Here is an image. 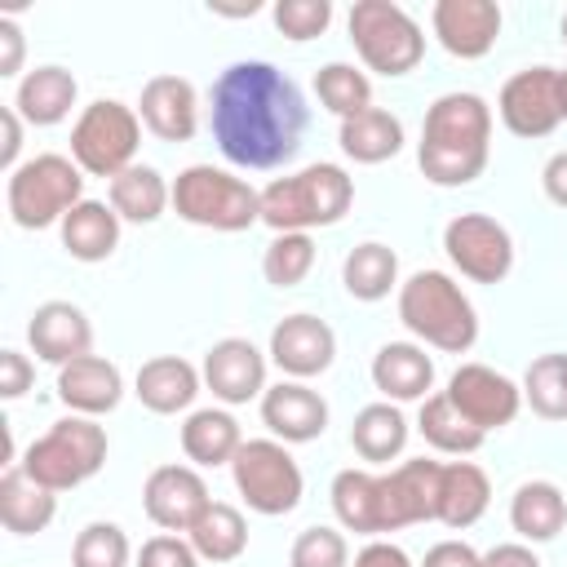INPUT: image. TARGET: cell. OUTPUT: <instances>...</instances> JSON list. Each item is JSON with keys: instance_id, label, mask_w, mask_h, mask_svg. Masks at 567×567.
Returning <instances> with one entry per match:
<instances>
[{"instance_id": "obj_1", "label": "cell", "mask_w": 567, "mask_h": 567, "mask_svg": "<svg viewBox=\"0 0 567 567\" xmlns=\"http://www.w3.org/2000/svg\"><path fill=\"white\" fill-rule=\"evenodd\" d=\"M208 128L217 151L235 168H279L301 151L306 137V97L301 89L261 58L230 62L208 93Z\"/></svg>"}, {"instance_id": "obj_2", "label": "cell", "mask_w": 567, "mask_h": 567, "mask_svg": "<svg viewBox=\"0 0 567 567\" xmlns=\"http://www.w3.org/2000/svg\"><path fill=\"white\" fill-rule=\"evenodd\" d=\"M492 155V106L478 93H443L430 102L416 164L434 186H470Z\"/></svg>"}, {"instance_id": "obj_3", "label": "cell", "mask_w": 567, "mask_h": 567, "mask_svg": "<svg viewBox=\"0 0 567 567\" xmlns=\"http://www.w3.org/2000/svg\"><path fill=\"white\" fill-rule=\"evenodd\" d=\"M354 204V177L341 164H306L301 173L275 177L261 190V221L275 235H310L319 226H337Z\"/></svg>"}, {"instance_id": "obj_4", "label": "cell", "mask_w": 567, "mask_h": 567, "mask_svg": "<svg viewBox=\"0 0 567 567\" xmlns=\"http://www.w3.org/2000/svg\"><path fill=\"white\" fill-rule=\"evenodd\" d=\"M399 319L416 341L443 354H465L478 341L474 301L443 270H416L399 284Z\"/></svg>"}, {"instance_id": "obj_5", "label": "cell", "mask_w": 567, "mask_h": 567, "mask_svg": "<svg viewBox=\"0 0 567 567\" xmlns=\"http://www.w3.org/2000/svg\"><path fill=\"white\" fill-rule=\"evenodd\" d=\"M22 474L35 478L49 492H66L89 483L106 465V430L93 416H62L53 421L27 452H22Z\"/></svg>"}, {"instance_id": "obj_6", "label": "cell", "mask_w": 567, "mask_h": 567, "mask_svg": "<svg viewBox=\"0 0 567 567\" xmlns=\"http://www.w3.org/2000/svg\"><path fill=\"white\" fill-rule=\"evenodd\" d=\"M84 199V168L71 155H35L22 159L9 182H4V204L13 226L22 230H44V226H62V217Z\"/></svg>"}, {"instance_id": "obj_7", "label": "cell", "mask_w": 567, "mask_h": 567, "mask_svg": "<svg viewBox=\"0 0 567 567\" xmlns=\"http://www.w3.org/2000/svg\"><path fill=\"white\" fill-rule=\"evenodd\" d=\"M173 213L190 226L204 230H248L261 221V190H252L244 177L213 168V164H190L173 182Z\"/></svg>"}, {"instance_id": "obj_8", "label": "cell", "mask_w": 567, "mask_h": 567, "mask_svg": "<svg viewBox=\"0 0 567 567\" xmlns=\"http://www.w3.org/2000/svg\"><path fill=\"white\" fill-rule=\"evenodd\" d=\"M346 27H350V40H354L363 66L377 75H390V80L408 75L425 58L421 22L394 0H354Z\"/></svg>"}, {"instance_id": "obj_9", "label": "cell", "mask_w": 567, "mask_h": 567, "mask_svg": "<svg viewBox=\"0 0 567 567\" xmlns=\"http://www.w3.org/2000/svg\"><path fill=\"white\" fill-rule=\"evenodd\" d=\"M137 146H142V115L115 97L89 102L71 124V159L89 177H106V182L120 177L124 168L137 164Z\"/></svg>"}, {"instance_id": "obj_10", "label": "cell", "mask_w": 567, "mask_h": 567, "mask_svg": "<svg viewBox=\"0 0 567 567\" xmlns=\"http://www.w3.org/2000/svg\"><path fill=\"white\" fill-rule=\"evenodd\" d=\"M230 478H235V492L248 501V509L266 518L292 514L306 492L301 465L279 439H244V447L230 461Z\"/></svg>"}, {"instance_id": "obj_11", "label": "cell", "mask_w": 567, "mask_h": 567, "mask_svg": "<svg viewBox=\"0 0 567 567\" xmlns=\"http://www.w3.org/2000/svg\"><path fill=\"white\" fill-rule=\"evenodd\" d=\"M447 261L474 284H501L514 270V239L487 213H461L443 226Z\"/></svg>"}, {"instance_id": "obj_12", "label": "cell", "mask_w": 567, "mask_h": 567, "mask_svg": "<svg viewBox=\"0 0 567 567\" xmlns=\"http://www.w3.org/2000/svg\"><path fill=\"white\" fill-rule=\"evenodd\" d=\"M501 124L514 137H549L563 124V97H558V71L554 66H527L501 84L496 97Z\"/></svg>"}, {"instance_id": "obj_13", "label": "cell", "mask_w": 567, "mask_h": 567, "mask_svg": "<svg viewBox=\"0 0 567 567\" xmlns=\"http://www.w3.org/2000/svg\"><path fill=\"white\" fill-rule=\"evenodd\" d=\"M461 416H470L483 434L487 430H501L518 416L523 408V385H514L505 372L487 368V363H461L452 377H447V390H443Z\"/></svg>"}, {"instance_id": "obj_14", "label": "cell", "mask_w": 567, "mask_h": 567, "mask_svg": "<svg viewBox=\"0 0 567 567\" xmlns=\"http://www.w3.org/2000/svg\"><path fill=\"white\" fill-rule=\"evenodd\" d=\"M142 505L159 532H190L199 523V514L213 505V496H208V483L199 478V470L159 465L142 483Z\"/></svg>"}, {"instance_id": "obj_15", "label": "cell", "mask_w": 567, "mask_h": 567, "mask_svg": "<svg viewBox=\"0 0 567 567\" xmlns=\"http://www.w3.org/2000/svg\"><path fill=\"white\" fill-rule=\"evenodd\" d=\"M337 359V332L319 315H288L270 332V363L288 381H310Z\"/></svg>"}, {"instance_id": "obj_16", "label": "cell", "mask_w": 567, "mask_h": 567, "mask_svg": "<svg viewBox=\"0 0 567 567\" xmlns=\"http://www.w3.org/2000/svg\"><path fill=\"white\" fill-rule=\"evenodd\" d=\"M199 372H204V385L213 390V399H221L230 408L266 394V354L248 337H221V341H213Z\"/></svg>"}, {"instance_id": "obj_17", "label": "cell", "mask_w": 567, "mask_h": 567, "mask_svg": "<svg viewBox=\"0 0 567 567\" xmlns=\"http://www.w3.org/2000/svg\"><path fill=\"white\" fill-rule=\"evenodd\" d=\"M430 27L452 58H487L501 35V4L496 0H439L430 9Z\"/></svg>"}, {"instance_id": "obj_18", "label": "cell", "mask_w": 567, "mask_h": 567, "mask_svg": "<svg viewBox=\"0 0 567 567\" xmlns=\"http://www.w3.org/2000/svg\"><path fill=\"white\" fill-rule=\"evenodd\" d=\"M332 514L346 532L359 536H385L394 532V514H390V492H385V474L372 470H341L332 478Z\"/></svg>"}, {"instance_id": "obj_19", "label": "cell", "mask_w": 567, "mask_h": 567, "mask_svg": "<svg viewBox=\"0 0 567 567\" xmlns=\"http://www.w3.org/2000/svg\"><path fill=\"white\" fill-rule=\"evenodd\" d=\"M27 341H31L35 359L66 368V363L93 354V323L75 301H44V306H35V315L27 323Z\"/></svg>"}, {"instance_id": "obj_20", "label": "cell", "mask_w": 567, "mask_h": 567, "mask_svg": "<svg viewBox=\"0 0 567 567\" xmlns=\"http://www.w3.org/2000/svg\"><path fill=\"white\" fill-rule=\"evenodd\" d=\"M261 425L279 443H310L328 430V403L306 381H279L261 394Z\"/></svg>"}, {"instance_id": "obj_21", "label": "cell", "mask_w": 567, "mask_h": 567, "mask_svg": "<svg viewBox=\"0 0 567 567\" xmlns=\"http://www.w3.org/2000/svg\"><path fill=\"white\" fill-rule=\"evenodd\" d=\"M137 115L159 142H190L199 128V93L182 75H151L142 84Z\"/></svg>"}, {"instance_id": "obj_22", "label": "cell", "mask_w": 567, "mask_h": 567, "mask_svg": "<svg viewBox=\"0 0 567 567\" xmlns=\"http://www.w3.org/2000/svg\"><path fill=\"white\" fill-rule=\"evenodd\" d=\"M58 399L75 416H106L124 399V372L102 354H84V359L58 368Z\"/></svg>"}, {"instance_id": "obj_23", "label": "cell", "mask_w": 567, "mask_h": 567, "mask_svg": "<svg viewBox=\"0 0 567 567\" xmlns=\"http://www.w3.org/2000/svg\"><path fill=\"white\" fill-rule=\"evenodd\" d=\"M372 385L385 403H421L434 390V359L416 341H385L372 354Z\"/></svg>"}, {"instance_id": "obj_24", "label": "cell", "mask_w": 567, "mask_h": 567, "mask_svg": "<svg viewBox=\"0 0 567 567\" xmlns=\"http://www.w3.org/2000/svg\"><path fill=\"white\" fill-rule=\"evenodd\" d=\"M199 381H204V372H195V363H186L182 354H155V359H146V363L137 368L133 394L142 399L146 412H155V416H177V412H186V408L195 403Z\"/></svg>"}, {"instance_id": "obj_25", "label": "cell", "mask_w": 567, "mask_h": 567, "mask_svg": "<svg viewBox=\"0 0 567 567\" xmlns=\"http://www.w3.org/2000/svg\"><path fill=\"white\" fill-rule=\"evenodd\" d=\"M439 474H443V461H430V456L403 461V465H394L385 474L394 532L412 527V523H434L439 518Z\"/></svg>"}, {"instance_id": "obj_26", "label": "cell", "mask_w": 567, "mask_h": 567, "mask_svg": "<svg viewBox=\"0 0 567 567\" xmlns=\"http://www.w3.org/2000/svg\"><path fill=\"white\" fill-rule=\"evenodd\" d=\"M509 527L523 536V545H545L567 527V496L549 478H527L509 496Z\"/></svg>"}, {"instance_id": "obj_27", "label": "cell", "mask_w": 567, "mask_h": 567, "mask_svg": "<svg viewBox=\"0 0 567 567\" xmlns=\"http://www.w3.org/2000/svg\"><path fill=\"white\" fill-rule=\"evenodd\" d=\"M75 75L66 66H35L18 80V93H13V111L35 124V128H49V124H62L75 106Z\"/></svg>"}, {"instance_id": "obj_28", "label": "cell", "mask_w": 567, "mask_h": 567, "mask_svg": "<svg viewBox=\"0 0 567 567\" xmlns=\"http://www.w3.org/2000/svg\"><path fill=\"white\" fill-rule=\"evenodd\" d=\"M487 501H492L487 474L474 461H447L439 474V518L434 523L465 532L487 514Z\"/></svg>"}, {"instance_id": "obj_29", "label": "cell", "mask_w": 567, "mask_h": 567, "mask_svg": "<svg viewBox=\"0 0 567 567\" xmlns=\"http://www.w3.org/2000/svg\"><path fill=\"white\" fill-rule=\"evenodd\" d=\"M58 230H62V248L75 261H106L120 248V213L102 199H80Z\"/></svg>"}, {"instance_id": "obj_30", "label": "cell", "mask_w": 567, "mask_h": 567, "mask_svg": "<svg viewBox=\"0 0 567 567\" xmlns=\"http://www.w3.org/2000/svg\"><path fill=\"white\" fill-rule=\"evenodd\" d=\"M58 514V492L40 487L35 478L22 474V465H9L0 474V523L13 536H35L53 523Z\"/></svg>"}, {"instance_id": "obj_31", "label": "cell", "mask_w": 567, "mask_h": 567, "mask_svg": "<svg viewBox=\"0 0 567 567\" xmlns=\"http://www.w3.org/2000/svg\"><path fill=\"white\" fill-rule=\"evenodd\" d=\"M239 447L244 434L226 408H199L182 421V452L190 465H230Z\"/></svg>"}, {"instance_id": "obj_32", "label": "cell", "mask_w": 567, "mask_h": 567, "mask_svg": "<svg viewBox=\"0 0 567 567\" xmlns=\"http://www.w3.org/2000/svg\"><path fill=\"white\" fill-rule=\"evenodd\" d=\"M337 142L354 164H385L403 151V120L390 115L385 106H368L363 115L341 120Z\"/></svg>"}, {"instance_id": "obj_33", "label": "cell", "mask_w": 567, "mask_h": 567, "mask_svg": "<svg viewBox=\"0 0 567 567\" xmlns=\"http://www.w3.org/2000/svg\"><path fill=\"white\" fill-rule=\"evenodd\" d=\"M111 208L120 213V221H137V226H151L164 217V208L173 204V186L164 182L159 168L151 164H133L124 168L120 177H111Z\"/></svg>"}, {"instance_id": "obj_34", "label": "cell", "mask_w": 567, "mask_h": 567, "mask_svg": "<svg viewBox=\"0 0 567 567\" xmlns=\"http://www.w3.org/2000/svg\"><path fill=\"white\" fill-rule=\"evenodd\" d=\"M416 430H421V439H425L434 452H447V456H470V452H478L483 439H487L470 416H461V408H456L443 390L430 394V399H421Z\"/></svg>"}, {"instance_id": "obj_35", "label": "cell", "mask_w": 567, "mask_h": 567, "mask_svg": "<svg viewBox=\"0 0 567 567\" xmlns=\"http://www.w3.org/2000/svg\"><path fill=\"white\" fill-rule=\"evenodd\" d=\"M350 447L372 461V465H385L394 461L403 447H408V416L394 408V403H368L354 412V425H350Z\"/></svg>"}, {"instance_id": "obj_36", "label": "cell", "mask_w": 567, "mask_h": 567, "mask_svg": "<svg viewBox=\"0 0 567 567\" xmlns=\"http://www.w3.org/2000/svg\"><path fill=\"white\" fill-rule=\"evenodd\" d=\"M341 284L354 301H381L390 297V288H399V257L390 244H354L341 261Z\"/></svg>"}, {"instance_id": "obj_37", "label": "cell", "mask_w": 567, "mask_h": 567, "mask_svg": "<svg viewBox=\"0 0 567 567\" xmlns=\"http://www.w3.org/2000/svg\"><path fill=\"white\" fill-rule=\"evenodd\" d=\"M186 536H190V545H195V554H199L204 563H235V558L248 549V523H244V514H239L235 505H226V501H213Z\"/></svg>"}, {"instance_id": "obj_38", "label": "cell", "mask_w": 567, "mask_h": 567, "mask_svg": "<svg viewBox=\"0 0 567 567\" xmlns=\"http://www.w3.org/2000/svg\"><path fill=\"white\" fill-rule=\"evenodd\" d=\"M523 403L545 421H567V354H540L527 363Z\"/></svg>"}, {"instance_id": "obj_39", "label": "cell", "mask_w": 567, "mask_h": 567, "mask_svg": "<svg viewBox=\"0 0 567 567\" xmlns=\"http://www.w3.org/2000/svg\"><path fill=\"white\" fill-rule=\"evenodd\" d=\"M315 93L319 102L337 115V120H350V115H363L372 106V80L350 66V62H328L315 71Z\"/></svg>"}, {"instance_id": "obj_40", "label": "cell", "mask_w": 567, "mask_h": 567, "mask_svg": "<svg viewBox=\"0 0 567 567\" xmlns=\"http://www.w3.org/2000/svg\"><path fill=\"white\" fill-rule=\"evenodd\" d=\"M315 270V239L292 230V235H275L261 252V275L275 288H297L306 275Z\"/></svg>"}, {"instance_id": "obj_41", "label": "cell", "mask_w": 567, "mask_h": 567, "mask_svg": "<svg viewBox=\"0 0 567 567\" xmlns=\"http://www.w3.org/2000/svg\"><path fill=\"white\" fill-rule=\"evenodd\" d=\"M133 545L115 523H89L71 545V567H128Z\"/></svg>"}, {"instance_id": "obj_42", "label": "cell", "mask_w": 567, "mask_h": 567, "mask_svg": "<svg viewBox=\"0 0 567 567\" xmlns=\"http://www.w3.org/2000/svg\"><path fill=\"white\" fill-rule=\"evenodd\" d=\"M288 567H350V545L337 527H306L288 549Z\"/></svg>"}, {"instance_id": "obj_43", "label": "cell", "mask_w": 567, "mask_h": 567, "mask_svg": "<svg viewBox=\"0 0 567 567\" xmlns=\"http://www.w3.org/2000/svg\"><path fill=\"white\" fill-rule=\"evenodd\" d=\"M270 18H275V27H279L284 40L306 44V40H315V35L328 31V22H332V0H279V4L270 9Z\"/></svg>"}, {"instance_id": "obj_44", "label": "cell", "mask_w": 567, "mask_h": 567, "mask_svg": "<svg viewBox=\"0 0 567 567\" xmlns=\"http://www.w3.org/2000/svg\"><path fill=\"white\" fill-rule=\"evenodd\" d=\"M133 567H199V554L190 540H182L177 532H159L151 540H142Z\"/></svg>"}, {"instance_id": "obj_45", "label": "cell", "mask_w": 567, "mask_h": 567, "mask_svg": "<svg viewBox=\"0 0 567 567\" xmlns=\"http://www.w3.org/2000/svg\"><path fill=\"white\" fill-rule=\"evenodd\" d=\"M31 381H35L31 359L18 354V350H0V394L4 399H22L31 390Z\"/></svg>"}, {"instance_id": "obj_46", "label": "cell", "mask_w": 567, "mask_h": 567, "mask_svg": "<svg viewBox=\"0 0 567 567\" xmlns=\"http://www.w3.org/2000/svg\"><path fill=\"white\" fill-rule=\"evenodd\" d=\"M478 549H470L465 540H439L425 549V563L421 567H478Z\"/></svg>"}, {"instance_id": "obj_47", "label": "cell", "mask_w": 567, "mask_h": 567, "mask_svg": "<svg viewBox=\"0 0 567 567\" xmlns=\"http://www.w3.org/2000/svg\"><path fill=\"white\" fill-rule=\"evenodd\" d=\"M22 53H27L22 27L13 18H0V75H18L22 71Z\"/></svg>"}, {"instance_id": "obj_48", "label": "cell", "mask_w": 567, "mask_h": 567, "mask_svg": "<svg viewBox=\"0 0 567 567\" xmlns=\"http://www.w3.org/2000/svg\"><path fill=\"white\" fill-rule=\"evenodd\" d=\"M350 567H412V558H408L394 540H381V536H377V540H368V545L354 554Z\"/></svg>"}, {"instance_id": "obj_49", "label": "cell", "mask_w": 567, "mask_h": 567, "mask_svg": "<svg viewBox=\"0 0 567 567\" xmlns=\"http://www.w3.org/2000/svg\"><path fill=\"white\" fill-rule=\"evenodd\" d=\"M0 124H4V142H0V168L4 173H13L18 168V151H22V115L13 111V106H4L0 111Z\"/></svg>"}, {"instance_id": "obj_50", "label": "cell", "mask_w": 567, "mask_h": 567, "mask_svg": "<svg viewBox=\"0 0 567 567\" xmlns=\"http://www.w3.org/2000/svg\"><path fill=\"white\" fill-rule=\"evenodd\" d=\"M478 567H540V558L532 554V545L523 540H509V545H496L478 558Z\"/></svg>"}, {"instance_id": "obj_51", "label": "cell", "mask_w": 567, "mask_h": 567, "mask_svg": "<svg viewBox=\"0 0 567 567\" xmlns=\"http://www.w3.org/2000/svg\"><path fill=\"white\" fill-rule=\"evenodd\" d=\"M540 186H545L549 204L567 208V151H558V155L545 159V168H540Z\"/></svg>"}, {"instance_id": "obj_52", "label": "cell", "mask_w": 567, "mask_h": 567, "mask_svg": "<svg viewBox=\"0 0 567 567\" xmlns=\"http://www.w3.org/2000/svg\"><path fill=\"white\" fill-rule=\"evenodd\" d=\"M558 97H563V120H567V71H558Z\"/></svg>"}, {"instance_id": "obj_53", "label": "cell", "mask_w": 567, "mask_h": 567, "mask_svg": "<svg viewBox=\"0 0 567 567\" xmlns=\"http://www.w3.org/2000/svg\"><path fill=\"white\" fill-rule=\"evenodd\" d=\"M563 44H567V13H563Z\"/></svg>"}]
</instances>
